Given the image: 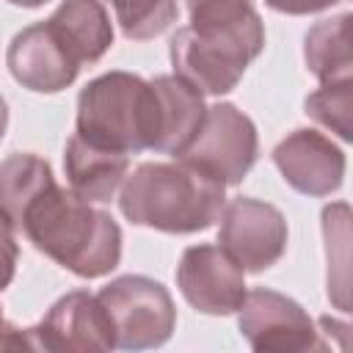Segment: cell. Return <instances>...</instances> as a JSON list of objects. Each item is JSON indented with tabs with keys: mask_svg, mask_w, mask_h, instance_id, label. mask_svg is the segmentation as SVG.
Segmentation results:
<instances>
[{
	"mask_svg": "<svg viewBox=\"0 0 353 353\" xmlns=\"http://www.w3.org/2000/svg\"><path fill=\"white\" fill-rule=\"evenodd\" d=\"M0 210L36 251L80 279H99L119 268V223L61 188L50 163L33 152H14L0 163Z\"/></svg>",
	"mask_w": 353,
	"mask_h": 353,
	"instance_id": "obj_1",
	"label": "cell"
},
{
	"mask_svg": "<svg viewBox=\"0 0 353 353\" xmlns=\"http://www.w3.org/2000/svg\"><path fill=\"white\" fill-rule=\"evenodd\" d=\"M190 22L171 39L174 74L210 97L229 94L265 47V25L251 0L190 8Z\"/></svg>",
	"mask_w": 353,
	"mask_h": 353,
	"instance_id": "obj_2",
	"label": "cell"
},
{
	"mask_svg": "<svg viewBox=\"0 0 353 353\" xmlns=\"http://www.w3.org/2000/svg\"><path fill=\"white\" fill-rule=\"evenodd\" d=\"M226 204V185L176 160L141 163L127 174L119 196L121 215L165 234H193L210 229Z\"/></svg>",
	"mask_w": 353,
	"mask_h": 353,
	"instance_id": "obj_3",
	"label": "cell"
},
{
	"mask_svg": "<svg viewBox=\"0 0 353 353\" xmlns=\"http://www.w3.org/2000/svg\"><path fill=\"white\" fill-rule=\"evenodd\" d=\"M74 135L124 154L154 152L163 135V102L154 83L119 69L94 77L77 97Z\"/></svg>",
	"mask_w": 353,
	"mask_h": 353,
	"instance_id": "obj_4",
	"label": "cell"
},
{
	"mask_svg": "<svg viewBox=\"0 0 353 353\" xmlns=\"http://www.w3.org/2000/svg\"><path fill=\"white\" fill-rule=\"evenodd\" d=\"M113 323L119 350H149L171 339L176 309L168 290L149 276H119L97 292Z\"/></svg>",
	"mask_w": 353,
	"mask_h": 353,
	"instance_id": "obj_5",
	"label": "cell"
},
{
	"mask_svg": "<svg viewBox=\"0 0 353 353\" xmlns=\"http://www.w3.org/2000/svg\"><path fill=\"white\" fill-rule=\"evenodd\" d=\"M259 154V135L254 121L232 102L207 108L201 127L176 160L215 176L223 185H240Z\"/></svg>",
	"mask_w": 353,
	"mask_h": 353,
	"instance_id": "obj_6",
	"label": "cell"
},
{
	"mask_svg": "<svg viewBox=\"0 0 353 353\" xmlns=\"http://www.w3.org/2000/svg\"><path fill=\"white\" fill-rule=\"evenodd\" d=\"M218 221V245L243 268V273H262L287 251V218L268 201L237 196L223 204Z\"/></svg>",
	"mask_w": 353,
	"mask_h": 353,
	"instance_id": "obj_7",
	"label": "cell"
},
{
	"mask_svg": "<svg viewBox=\"0 0 353 353\" xmlns=\"http://www.w3.org/2000/svg\"><path fill=\"white\" fill-rule=\"evenodd\" d=\"M237 325L254 350L301 353L325 347L309 312L298 301L268 287L245 292L237 309Z\"/></svg>",
	"mask_w": 353,
	"mask_h": 353,
	"instance_id": "obj_8",
	"label": "cell"
},
{
	"mask_svg": "<svg viewBox=\"0 0 353 353\" xmlns=\"http://www.w3.org/2000/svg\"><path fill=\"white\" fill-rule=\"evenodd\" d=\"M28 334L33 350L50 353H102L116 347L113 323L105 306L85 290L61 295Z\"/></svg>",
	"mask_w": 353,
	"mask_h": 353,
	"instance_id": "obj_9",
	"label": "cell"
},
{
	"mask_svg": "<svg viewBox=\"0 0 353 353\" xmlns=\"http://www.w3.org/2000/svg\"><path fill=\"white\" fill-rule=\"evenodd\" d=\"M6 66L22 88L36 94H58L77 80L83 63L61 30L44 19L22 28L11 39L6 50Z\"/></svg>",
	"mask_w": 353,
	"mask_h": 353,
	"instance_id": "obj_10",
	"label": "cell"
},
{
	"mask_svg": "<svg viewBox=\"0 0 353 353\" xmlns=\"http://www.w3.org/2000/svg\"><path fill=\"white\" fill-rule=\"evenodd\" d=\"M182 298L201 314H234L245 298V273L221 245H190L176 265Z\"/></svg>",
	"mask_w": 353,
	"mask_h": 353,
	"instance_id": "obj_11",
	"label": "cell"
},
{
	"mask_svg": "<svg viewBox=\"0 0 353 353\" xmlns=\"http://www.w3.org/2000/svg\"><path fill=\"white\" fill-rule=\"evenodd\" d=\"M284 182L303 196H331L345 179V152L317 130H295L273 149Z\"/></svg>",
	"mask_w": 353,
	"mask_h": 353,
	"instance_id": "obj_12",
	"label": "cell"
},
{
	"mask_svg": "<svg viewBox=\"0 0 353 353\" xmlns=\"http://www.w3.org/2000/svg\"><path fill=\"white\" fill-rule=\"evenodd\" d=\"M63 171L74 196L88 204H108L130 174V154L72 135L63 152Z\"/></svg>",
	"mask_w": 353,
	"mask_h": 353,
	"instance_id": "obj_13",
	"label": "cell"
},
{
	"mask_svg": "<svg viewBox=\"0 0 353 353\" xmlns=\"http://www.w3.org/2000/svg\"><path fill=\"white\" fill-rule=\"evenodd\" d=\"M152 83L163 102V135L154 152L176 157L201 127V119L207 113L204 94L179 74H157L152 77Z\"/></svg>",
	"mask_w": 353,
	"mask_h": 353,
	"instance_id": "obj_14",
	"label": "cell"
},
{
	"mask_svg": "<svg viewBox=\"0 0 353 353\" xmlns=\"http://www.w3.org/2000/svg\"><path fill=\"white\" fill-rule=\"evenodd\" d=\"M50 22L69 41L80 63H97L113 44V22L99 0H61Z\"/></svg>",
	"mask_w": 353,
	"mask_h": 353,
	"instance_id": "obj_15",
	"label": "cell"
},
{
	"mask_svg": "<svg viewBox=\"0 0 353 353\" xmlns=\"http://www.w3.org/2000/svg\"><path fill=\"white\" fill-rule=\"evenodd\" d=\"M303 58L320 83L350 80V14L312 25L303 39Z\"/></svg>",
	"mask_w": 353,
	"mask_h": 353,
	"instance_id": "obj_16",
	"label": "cell"
},
{
	"mask_svg": "<svg viewBox=\"0 0 353 353\" xmlns=\"http://www.w3.org/2000/svg\"><path fill=\"white\" fill-rule=\"evenodd\" d=\"M350 105H353V83L350 80L323 83L303 102L306 116H312L317 124L336 132L342 141H350Z\"/></svg>",
	"mask_w": 353,
	"mask_h": 353,
	"instance_id": "obj_17",
	"label": "cell"
},
{
	"mask_svg": "<svg viewBox=\"0 0 353 353\" xmlns=\"http://www.w3.org/2000/svg\"><path fill=\"white\" fill-rule=\"evenodd\" d=\"M17 259H19V245H17V229L11 218L0 210V292L14 281L17 273Z\"/></svg>",
	"mask_w": 353,
	"mask_h": 353,
	"instance_id": "obj_18",
	"label": "cell"
},
{
	"mask_svg": "<svg viewBox=\"0 0 353 353\" xmlns=\"http://www.w3.org/2000/svg\"><path fill=\"white\" fill-rule=\"evenodd\" d=\"M273 11L279 14H292V17H303V14H317V11H325L342 0H265Z\"/></svg>",
	"mask_w": 353,
	"mask_h": 353,
	"instance_id": "obj_19",
	"label": "cell"
},
{
	"mask_svg": "<svg viewBox=\"0 0 353 353\" xmlns=\"http://www.w3.org/2000/svg\"><path fill=\"white\" fill-rule=\"evenodd\" d=\"M0 350H33L28 328H17L0 309Z\"/></svg>",
	"mask_w": 353,
	"mask_h": 353,
	"instance_id": "obj_20",
	"label": "cell"
},
{
	"mask_svg": "<svg viewBox=\"0 0 353 353\" xmlns=\"http://www.w3.org/2000/svg\"><path fill=\"white\" fill-rule=\"evenodd\" d=\"M6 130H8V105H6V99H3V94H0V141H3Z\"/></svg>",
	"mask_w": 353,
	"mask_h": 353,
	"instance_id": "obj_21",
	"label": "cell"
},
{
	"mask_svg": "<svg viewBox=\"0 0 353 353\" xmlns=\"http://www.w3.org/2000/svg\"><path fill=\"white\" fill-rule=\"evenodd\" d=\"M6 3L19 6V8H39V6H44V3H50V0H6Z\"/></svg>",
	"mask_w": 353,
	"mask_h": 353,
	"instance_id": "obj_22",
	"label": "cell"
},
{
	"mask_svg": "<svg viewBox=\"0 0 353 353\" xmlns=\"http://www.w3.org/2000/svg\"><path fill=\"white\" fill-rule=\"evenodd\" d=\"M210 3H234V0H185L188 11L190 8H199V6H210Z\"/></svg>",
	"mask_w": 353,
	"mask_h": 353,
	"instance_id": "obj_23",
	"label": "cell"
},
{
	"mask_svg": "<svg viewBox=\"0 0 353 353\" xmlns=\"http://www.w3.org/2000/svg\"><path fill=\"white\" fill-rule=\"evenodd\" d=\"M108 3H110V6H116V3H121V0H108Z\"/></svg>",
	"mask_w": 353,
	"mask_h": 353,
	"instance_id": "obj_24",
	"label": "cell"
}]
</instances>
